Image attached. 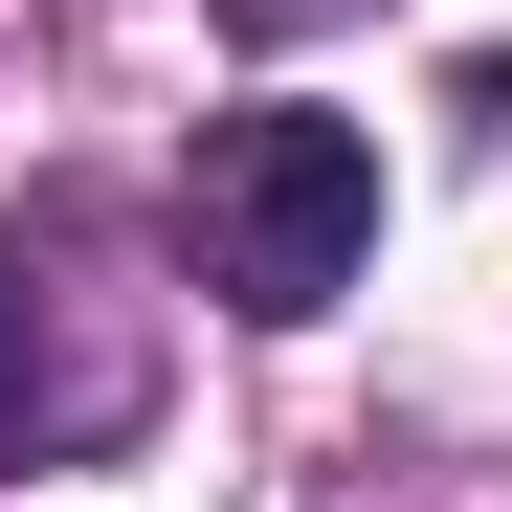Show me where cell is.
I'll return each instance as SVG.
<instances>
[{
    "label": "cell",
    "instance_id": "2",
    "mask_svg": "<svg viewBox=\"0 0 512 512\" xmlns=\"http://www.w3.org/2000/svg\"><path fill=\"white\" fill-rule=\"evenodd\" d=\"M23 423H45V290L0 268V468H23Z\"/></svg>",
    "mask_w": 512,
    "mask_h": 512
},
{
    "label": "cell",
    "instance_id": "3",
    "mask_svg": "<svg viewBox=\"0 0 512 512\" xmlns=\"http://www.w3.org/2000/svg\"><path fill=\"white\" fill-rule=\"evenodd\" d=\"M223 45H290V23H357V0H201Z\"/></svg>",
    "mask_w": 512,
    "mask_h": 512
},
{
    "label": "cell",
    "instance_id": "1",
    "mask_svg": "<svg viewBox=\"0 0 512 512\" xmlns=\"http://www.w3.org/2000/svg\"><path fill=\"white\" fill-rule=\"evenodd\" d=\"M179 245H201V290L223 312H334L379 268V134L357 112H223L201 156H179Z\"/></svg>",
    "mask_w": 512,
    "mask_h": 512
}]
</instances>
